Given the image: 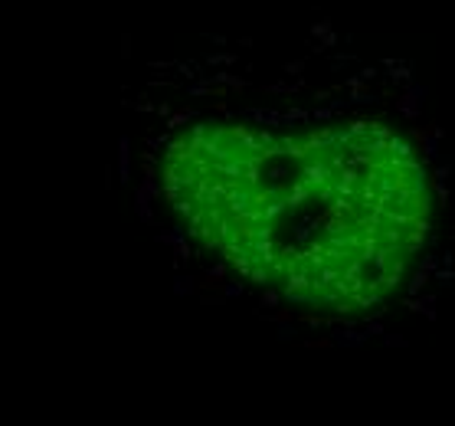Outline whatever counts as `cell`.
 I'll list each match as a JSON object with an SVG mask.
<instances>
[{"label": "cell", "instance_id": "obj_23", "mask_svg": "<svg viewBox=\"0 0 455 426\" xmlns=\"http://www.w3.org/2000/svg\"><path fill=\"white\" fill-rule=\"evenodd\" d=\"M301 69H305V63H288V66H285V72H288V76H298Z\"/></svg>", "mask_w": 455, "mask_h": 426}, {"label": "cell", "instance_id": "obj_11", "mask_svg": "<svg viewBox=\"0 0 455 426\" xmlns=\"http://www.w3.org/2000/svg\"><path fill=\"white\" fill-rule=\"evenodd\" d=\"M243 289H246V285L236 282V279H233V282H223V299H239V295H243Z\"/></svg>", "mask_w": 455, "mask_h": 426}, {"label": "cell", "instance_id": "obj_15", "mask_svg": "<svg viewBox=\"0 0 455 426\" xmlns=\"http://www.w3.org/2000/svg\"><path fill=\"white\" fill-rule=\"evenodd\" d=\"M278 299H282V295L275 292V289H266V292H262V305H266V308H275V305H278Z\"/></svg>", "mask_w": 455, "mask_h": 426}, {"label": "cell", "instance_id": "obj_7", "mask_svg": "<svg viewBox=\"0 0 455 426\" xmlns=\"http://www.w3.org/2000/svg\"><path fill=\"white\" fill-rule=\"evenodd\" d=\"M347 102H351V105H373V102H377V95H373V92H367V89H351V99H347Z\"/></svg>", "mask_w": 455, "mask_h": 426}, {"label": "cell", "instance_id": "obj_21", "mask_svg": "<svg viewBox=\"0 0 455 426\" xmlns=\"http://www.w3.org/2000/svg\"><path fill=\"white\" fill-rule=\"evenodd\" d=\"M269 318H272V321H291L295 315H291L288 308H282V312H275V315H269Z\"/></svg>", "mask_w": 455, "mask_h": 426}, {"label": "cell", "instance_id": "obj_24", "mask_svg": "<svg viewBox=\"0 0 455 426\" xmlns=\"http://www.w3.org/2000/svg\"><path fill=\"white\" fill-rule=\"evenodd\" d=\"M442 266H455V253H442Z\"/></svg>", "mask_w": 455, "mask_h": 426}, {"label": "cell", "instance_id": "obj_18", "mask_svg": "<svg viewBox=\"0 0 455 426\" xmlns=\"http://www.w3.org/2000/svg\"><path fill=\"white\" fill-rule=\"evenodd\" d=\"M383 341H386V347H406V338H403V334H383Z\"/></svg>", "mask_w": 455, "mask_h": 426}, {"label": "cell", "instance_id": "obj_12", "mask_svg": "<svg viewBox=\"0 0 455 426\" xmlns=\"http://www.w3.org/2000/svg\"><path fill=\"white\" fill-rule=\"evenodd\" d=\"M432 276L439 279L442 285H455V269H452V266H442V269H436Z\"/></svg>", "mask_w": 455, "mask_h": 426}, {"label": "cell", "instance_id": "obj_1", "mask_svg": "<svg viewBox=\"0 0 455 426\" xmlns=\"http://www.w3.org/2000/svg\"><path fill=\"white\" fill-rule=\"evenodd\" d=\"M423 95H426V86H416V82H406V89H403L400 102H396V108L403 111V118H419V105H423Z\"/></svg>", "mask_w": 455, "mask_h": 426}, {"label": "cell", "instance_id": "obj_17", "mask_svg": "<svg viewBox=\"0 0 455 426\" xmlns=\"http://www.w3.org/2000/svg\"><path fill=\"white\" fill-rule=\"evenodd\" d=\"M278 338H282V341H291V338H295V328H291V321H278Z\"/></svg>", "mask_w": 455, "mask_h": 426}, {"label": "cell", "instance_id": "obj_6", "mask_svg": "<svg viewBox=\"0 0 455 426\" xmlns=\"http://www.w3.org/2000/svg\"><path fill=\"white\" fill-rule=\"evenodd\" d=\"M200 285H196V279L193 276H177V282H174V292L177 295H193Z\"/></svg>", "mask_w": 455, "mask_h": 426}, {"label": "cell", "instance_id": "obj_14", "mask_svg": "<svg viewBox=\"0 0 455 426\" xmlns=\"http://www.w3.org/2000/svg\"><path fill=\"white\" fill-rule=\"evenodd\" d=\"M233 63H236L233 53H216V56H210V66H233Z\"/></svg>", "mask_w": 455, "mask_h": 426}, {"label": "cell", "instance_id": "obj_10", "mask_svg": "<svg viewBox=\"0 0 455 426\" xmlns=\"http://www.w3.org/2000/svg\"><path fill=\"white\" fill-rule=\"evenodd\" d=\"M390 76H393V82H403V86H406V82H413V69H409V63H396Z\"/></svg>", "mask_w": 455, "mask_h": 426}, {"label": "cell", "instance_id": "obj_9", "mask_svg": "<svg viewBox=\"0 0 455 426\" xmlns=\"http://www.w3.org/2000/svg\"><path fill=\"white\" fill-rule=\"evenodd\" d=\"M295 121H311V111H305V108H288V111H282V125H295Z\"/></svg>", "mask_w": 455, "mask_h": 426}, {"label": "cell", "instance_id": "obj_22", "mask_svg": "<svg viewBox=\"0 0 455 426\" xmlns=\"http://www.w3.org/2000/svg\"><path fill=\"white\" fill-rule=\"evenodd\" d=\"M419 269H429V272H436V269H439V262H436V256H426V259L419 262Z\"/></svg>", "mask_w": 455, "mask_h": 426}, {"label": "cell", "instance_id": "obj_20", "mask_svg": "<svg viewBox=\"0 0 455 426\" xmlns=\"http://www.w3.org/2000/svg\"><path fill=\"white\" fill-rule=\"evenodd\" d=\"M314 36H318V40H321V36H324V33H331V20H321V23H314Z\"/></svg>", "mask_w": 455, "mask_h": 426}, {"label": "cell", "instance_id": "obj_8", "mask_svg": "<svg viewBox=\"0 0 455 426\" xmlns=\"http://www.w3.org/2000/svg\"><path fill=\"white\" fill-rule=\"evenodd\" d=\"M429 269H416V276H413V282H409V295H419L426 289V282H429Z\"/></svg>", "mask_w": 455, "mask_h": 426}, {"label": "cell", "instance_id": "obj_19", "mask_svg": "<svg viewBox=\"0 0 455 426\" xmlns=\"http://www.w3.org/2000/svg\"><path fill=\"white\" fill-rule=\"evenodd\" d=\"M338 341L334 338H314V341H305V347H334Z\"/></svg>", "mask_w": 455, "mask_h": 426}, {"label": "cell", "instance_id": "obj_3", "mask_svg": "<svg viewBox=\"0 0 455 426\" xmlns=\"http://www.w3.org/2000/svg\"><path fill=\"white\" fill-rule=\"evenodd\" d=\"M442 128H432V134H426L423 144H419V154H423L426 161H439V141H442Z\"/></svg>", "mask_w": 455, "mask_h": 426}, {"label": "cell", "instance_id": "obj_5", "mask_svg": "<svg viewBox=\"0 0 455 426\" xmlns=\"http://www.w3.org/2000/svg\"><path fill=\"white\" fill-rule=\"evenodd\" d=\"M370 338H373V334H370L367 328H364V331H351V328H347V331H338L334 341H338V344H347V347H361V344H367Z\"/></svg>", "mask_w": 455, "mask_h": 426}, {"label": "cell", "instance_id": "obj_2", "mask_svg": "<svg viewBox=\"0 0 455 426\" xmlns=\"http://www.w3.org/2000/svg\"><path fill=\"white\" fill-rule=\"evenodd\" d=\"M118 181H131V138L118 141Z\"/></svg>", "mask_w": 455, "mask_h": 426}, {"label": "cell", "instance_id": "obj_13", "mask_svg": "<svg viewBox=\"0 0 455 426\" xmlns=\"http://www.w3.org/2000/svg\"><path fill=\"white\" fill-rule=\"evenodd\" d=\"M331 118H334V108H328V105H318L311 111V121H331Z\"/></svg>", "mask_w": 455, "mask_h": 426}, {"label": "cell", "instance_id": "obj_25", "mask_svg": "<svg viewBox=\"0 0 455 426\" xmlns=\"http://www.w3.org/2000/svg\"><path fill=\"white\" fill-rule=\"evenodd\" d=\"M373 76H377V69H364V72H361V79H364V82H370Z\"/></svg>", "mask_w": 455, "mask_h": 426}, {"label": "cell", "instance_id": "obj_4", "mask_svg": "<svg viewBox=\"0 0 455 426\" xmlns=\"http://www.w3.org/2000/svg\"><path fill=\"white\" fill-rule=\"evenodd\" d=\"M406 305L413 308V312H423V315L436 318V295H406Z\"/></svg>", "mask_w": 455, "mask_h": 426}, {"label": "cell", "instance_id": "obj_16", "mask_svg": "<svg viewBox=\"0 0 455 426\" xmlns=\"http://www.w3.org/2000/svg\"><path fill=\"white\" fill-rule=\"evenodd\" d=\"M190 118V111H177V115H167V128H181Z\"/></svg>", "mask_w": 455, "mask_h": 426}]
</instances>
